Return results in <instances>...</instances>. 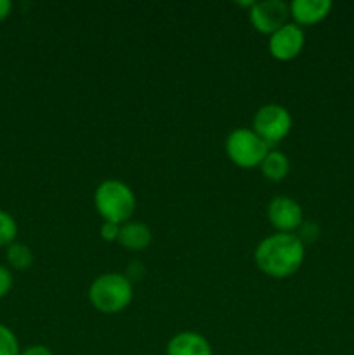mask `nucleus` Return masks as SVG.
<instances>
[{"mask_svg":"<svg viewBox=\"0 0 354 355\" xmlns=\"http://www.w3.org/2000/svg\"><path fill=\"white\" fill-rule=\"evenodd\" d=\"M120 224H115V222H104L101 225V238L108 243L118 241V236H120Z\"/></svg>","mask_w":354,"mask_h":355,"instance_id":"obj_17","label":"nucleus"},{"mask_svg":"<svg viewBox=\"0 0 354 355\" xmlns=\"http://www.w3.org/2000/svg\"><path fill=\"white\" fill-rule=\"evenodd\" d=\"M305 250L304 243L297 234L276 232L267 236L257 245L253 259L260 272L274 279L290 277L297 272L304 263Z\"/></svg>","mask_w":354,"mask_h":355,"instance_id":"obj_1","label":"nucleus"},{"mask_svg":"<svg viewBox=\"0 0 354 355\" xmlns=\"http://www.w3.org/2000/svg\"><path fill=\"white\" fill-rule=\"evenodd\" d=\"M12 288V274L7 267L0 266V298L6 297Z\"/></svg>","mask_w":354,"mask_h":355,"instance_id":"obj_18","label":"nucleus"},{"mask_svg":"<svg viewBox=\"0 0 354 355\" xmlns=\"http://www.w3.org/2000/svg\"><path fill=\"white\" fill-rule=\"evenodd\" d=\"M21 355H54L51 349H47L45 345H31L28 349L21 350Z\"/></svg>","mask_w":354,"mask_h":355,"instance_id":"obj_20","label":"nucleus"},{"mask_svg":"<svg viewBox=\"0 0 354 355\" xmlns=\"http://www.w3.org/2000/svg\"><path fill=\"white\" fill-rule=\"evenodd\" d=\"M298 239L302 243H312L318 239L319 236V227L314 224V222H302V225L298 227Z\"/></svg>","mask_w":354,"mask_h":355,"instance_id":"obj_16","label":"nucleus"},{"mask_svg":"<svg viewBox=\"0 0 354 355\" xmlns=\"http://www.w3.org/2000/svg\"><path fill=\"white\" fill-rule=\"evenodd\" d=\"M10 10H12V3H10V0H0V21L6 19V17L10 14Z\"/></svg>","mask_w":354,"mask_h":355,"instance_id":"obj_21","label":"nucleus"},{"mask_svg":"<svg viewBox=\"0 0 354 355\" xmlns=\"http://www.w3.org/2000/svg\"><path fill=\"white\" fill-rule=\"evenodd\" d=\"M17 236V224L7 211L0 210V248L12 245Z\"/></svg>","mask_w":354,"mask_h":355,"instance_id":"obj_14","label":"nucleus"},{"mask_svg":"<svg viewBox=\"0 0 354 355\" xmlns=\"http://www.w3.org/2000/svg\"><path fill=\"white\" fill-rule=\"evenodd\" d=\"M290 16L298 26H311L325 19L332 10L330 0H294L290 3Z\"/></svg>","mask_w":354,"mask_h":355,"instance_id":"obj_9","label":"nucleus"},{"mask_svg":"<svg viewBox=\"0 0 354 355\" xmlns=\"http://www.w3.org/2000/svg\"><path fill=\"white\" fill-rule=\"evenodd\" d=\"M151 238L153 236L148 225L137 220H128L125 222V224H121L118 243H120L124 248L130 250V252H141L146 246H149Z\"/></svg>","mask_w":354,"mask_h":355,"instance_id":"obj_11","label":"nucleus"},{"mask_svg":"<svg viewBox=\"0 0 354 355\" xmlns=\"http://www.w3.org/2000/svg\"><path fill=\"white\" fill-rule=\"evenodd\" d=\"M142 274H144V267L141 266V262H130V266H128V270L125 276L132 281V279H141Z\"/></svg>","mask_w":354,"mask_h":355,"instance_id":"obj_19","label":"nucleus"},{"mask_svg":"<svg viewBox=\"0 0 354 355\" xmlns=\"http://www.w3.org/2000/svg\"><path fill=\"white\" fill-rule=\"evenodd\" d=\"M0 355H21L16 335L3 324H0Z\"/></svg>","mask_w":354,"mask_h":355,"instance_id":"obj_15","label":"nucleus"},{"mask_svg":"<svg viewBox=\"0 0 354 355\" xmlns=\"http://www.w3.org/2000/svg\"><path fill=\"white\" fill-rule=\"evenodd\" d=\"M262 175L271 182H280L290 172V159L281 151H269L260 163Z\"/></svg>","mask_w":354,"mask_h":355,"instance_id":"obj_12","label":"nucleus"},{"mask_svg":"<svg viewBox=\"0 0 354 355\" xmlns=\"http://www.w3.org/2000/svg\"><path fill=\"white\" fill-rule=\"evenodd\" d=\"M290 7L281 0H262L250 7V23L259 33L273 35L288 23Z\"/></svg>","mask_w":354,"mask_h":355,"instance_id":"obj_6","label":"nucleus"},{"mask_svg":"<svg viewBox=\"0 0 354 355\" xmlns=\"http://www.w3.org/2000/svg\"><path fill=\"white\" fill-rule=\"evenodd\" d=\"M94 205L104 222H128L135 211V194L125 182L117 179L103 180L94 193Z\"/></svg>","mask_w":354,"mask_h":355,"instance_id":"obj_3","label":"nucleus"},{"mask_svg":"<svg viewBox=\"0 0 354 355\" xmlns=\"http://www.w3.org/2000/svg\"><path fill=\"white\" fill-rule=\"evenodd\" d=\"M271 146L264 142L250 128H236L226 139L228 158L239 168H255L271 151Z\"/></svg>","mask_w":354,"mask_h":355,"instance_id":"obj_4","label":"nucleus"},{"mask_svg":"<svg viewBox=\"0 0 354 355\" xmlns=\"http://www.w3.org/2000/svg\"><path fill=\"white\" fill-rule=\"evenodd\" d=\"M267 218L271 225L278 229V232H287L294 234L304 222L302 207L295 200L288 196H278L267 207Z\"/></svg>","mask_w":354,"mask_h":355,"instance_id":"obj_8","label":"nucleus"},{"mask_svg":"<svg viewBox=\"0 0 354 355\" xmlns=\"http://www.w3.org/2000/svg\"><path fill=\"white\" fill-rule=\"evenodd\" d=\"M305 44V33L298 24L287 23L280 30L269 35V54L278 61H292L302 52Z\"/></svg>","mask_w":354,"mask_h":355,"instance_id":"obj_7","label":"nucleus"},{"mask_svg":"<svg viewBox=\"0 0 354 355\" xmlns=\"http://www.w3.org/2000/svg\"><path fill=\"white\" fill-rule=\"evenodd\" d=\"M7 262L10 263V267L17 270H26L30 269L31 263H33V253H31L30 246L23 245V243H16L7 246Z\"/></svg>","mask_w":354,"mask_h":355,"instance_id":"obj_13","label":"nucleus"},{"mask_svg":"<svg viewBox=\"0 0 354 355\" xmlns=\"http://www.w3.org/2000/svg\"><path fill=\"white\" fill-rule=\"evenodd\" d=\"M167 355H214L205 336L194 331L177 333L167 343Z\"/></svg>","mask_w":354,"mask_h":355,"instance_id":"obj_10","label":"nucleus"},{"mask_svg":"<svg viewBox=\"0 0 354 355\" xmlns=\"http://www.w3.org/2000/svg\"><path fill=\"white\" fill-rule=\"evenodd\" d=\"M253 132L269 146L283 141L292 130V114L280 104H266L253 116Z\"/></svg>","mask_w":354,"mask_h":355,"instance_id":"obj_5","label":"nucleus"},{"mask_svg":"<svg viewBox=\"0 0 354 355\" xmlns=\"http://www.w3.org/2000/svg\"><path fill=\"white\" fill-rule=\"evenodd\" d=\"M134 298L132 281L125 274L108 272L94 279L89 288V302L103 314H117L127 309Z\"/></svg>","mask_w":354,"mask_h":355,"instance_id":"obj_2","label":"nucleus"}]
</instances>
